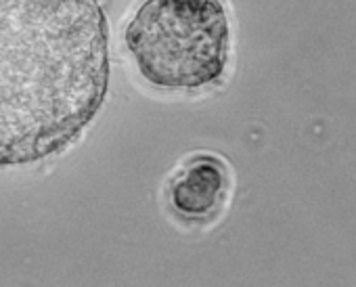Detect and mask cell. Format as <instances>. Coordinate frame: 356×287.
<instances>
[{
  "instance_id": "cell-3",
  "label": "cell",
  "mask_w": 356,
  "mask_h": 287,
  "mask_svg": "<svg viewBox=\"0 0 356 287\" xmlns=\"http://www.w3.org/2000/svg\"><path fill=\"white\" fill-rule=\"evenodd\" d=\"M227 191L229 174L225 164L214 156H197L174 177L170 202L178 216L206 220L218 212Z\"/></svg>"
},
{
  "instance_id": "cell-2",
  "label": "cell",
  "mask_w": 356,
  "mask_h": 287,
  "mask_svg": "<svg viewBox=\"0 0 356 287\" xmlns=\"http://www.w3.org/2000/svg\"><path fill=\"white\" fill-rule=\"evenodd\" d=\"M124 40L153 86L200 88L225 74L229 19L222 0H145Z\"/></svg>"
},
{
  "instance_id": "cell-1",
  "label": "cell",
  "mask_w": 356,
  "mask_h": 287,
  "mask_svg": "<svg viewBox=\"0 0 356 287\" xmlns=\"http://www.w3.org/2000/svg\"><path fill=\"white\" fill-rule=\"evenodd\" d=\"M109 80L97 0H0V168L65 149Z\"/></svg>"
}]
</instances>
